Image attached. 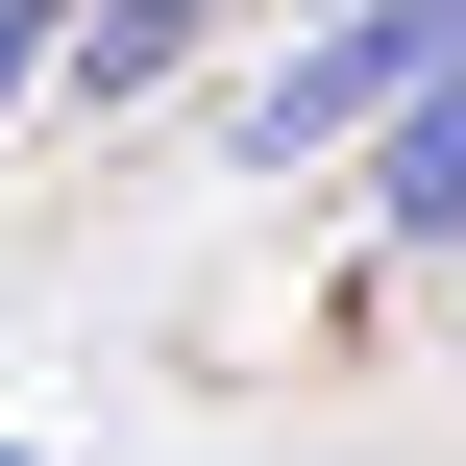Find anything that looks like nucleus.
<instances>
[{
    "label": "nucleus",
    "instance_id": "f257e3e1",
    "mask_svg": "<svg viewBox=\"0 0 466 466\" xmlns=\"http://www.w3.org/2000/svg\"><path fill=\"white\" fill-rule=\"evenodd\" d=\"M418 74H466V0H295V49L246 74V172H344Z\"/></svg>",
    "mask_w": 466,
    "mask_h": 466
},
{
    "label": "nucleus",
    "instance_id": "f03ea898",
    "mask_svg": "<svg viewBox=\"0 0 466 466\" xmlns=\"http://www.w3.org/2000/svg\"><path fill=\"white\" fill-rule=\"evenodd\" d=\"M344 221H369L393 270H466V74H418V98L344 147Z\"/></svg>",
    "mask_w": 466,
    "mask_h": 466
},
{
    "label": "nucleus",
    "instance_id": "7ed1b4c3",
    "mask_svg": "<svg viewBox=\"0 0 466 466\" xmlns=\"http://www.w3.org/2000/svg\"><path fill=\"white\" fill-rule=\"evenodd\" d=\"M221 25H246V0H74V49H49V98H74V123H123V98H172V74L221 49Z\"/></svg>",
    "mask_w": 466,
    "mask_h": 466
},
{
    "label": "nucleus",
    "instance_id": "20e7f679",
    "mask_svg": "<svg viewBox=\"0 0 466 466\" xmlns=\"http://www.w3.org/2000/svg\"><path fill=\"white\" fill-rule=\"evenodd\" d=\"M49 49H74V0H0V123L49 98Z\"/></svg>",
    "mask_w": 466,
    "mask_h": 466
},
{
    "label": "nucleus",
    "instance_id": "39448f33",
    "mask_svg": "<svg viewBox=\"0 0 466 466\" xmlns=\"http://www.w3.org/2000/svg\"><path fill=\"white\" fill-rule=\"evenodd\" d=\"M0 466H49V442H0Z\"/></svg>",
    "mask_w": 466,
    "mask_h": 466
}]
</instances>
